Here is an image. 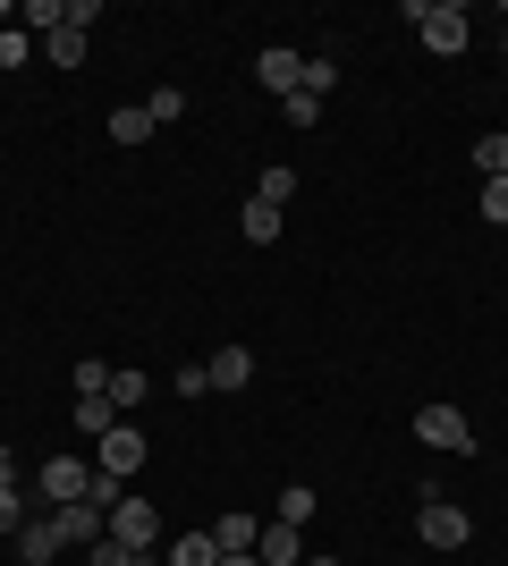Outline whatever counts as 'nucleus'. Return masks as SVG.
<instances>
[{
    "instance_id": "14",
    "label": "nucleus",
    "mask_w": 508,
    "mask_h": 566,
    "mask_svg": "<svg viewBox=\"0 0 508 566\" xmlns=\"http://www.w3.org/2000/svg\"><path fill=\"white\" fill-rule=\"evenodd\" d=\"M314 507H322V499L305 491V482H289V491L271 499V516H280V524H297V533H305V524H314Z\"/></svg>"
},
{
    "instance_id": "20",
    "label": "nucleus",
    "mask_w": 508,
    "mask_h": 566,
    "mask_svg": "<svg viewBox=\"0 0 508 566\" xmlns=\"http://www.w3.org/2000/svg\"><path fill=\"white\" fill-rule=\"evenodd\" d=\"M111 136H120V144H145V136H153V111H145V102H127V111H111Z\"/></svg>"
},
{
    "instance_id": "18",
    "label": "nucleus",
    "mask_w": 508,
    "mask_h": 566,
    "mask_svg": "<svg viewBox=\"0 0 508 566\" xmlns=\"http://www.w3.org/2000/svg\"><path fill=\"white\" fill-rule=\"evenodd\" d=\"M102 398H111V406H120V415H127V406H145V398H153V380H145V373H127V364H120V373H111V389H102Z\"/></svg>"
},
{
    "instance_id": "32",
    "label": "nucleus",
    "mask_w": 508,
    "mask_h": 566,
    "mask_svg": "<svg viewBox=\"0 0 508 566\" xmlns=\"http://www.w3.org/2000/svg\"><path fill=\"white\" fill-rule=\"evenodd\" d=\"M305 566H339V558H305Z\"/></svg>"
},
{
    "instance_id": "22",
    "label": "nucleus",
    "mask_w": 508,
    "mask_h": 566,
    "mask_svg": "<svg viewBox=\"0 0 508 566\" xmlns=\"http://www.w3.org/2000/svg\"><path fill=\"white\" fill-rule=\"evenodd\" d=\"M51 25H69V0H25V34H34V43H43Z\"/></svg>"
},
{
    "instance_id": "17",
    "label": "nucleus",
    "mask_w": 508,
    "mask_h": 566,
    "mask_svg": "<svg viewBox=\"0 0 508 566\" xmlns=\"http://www.w3.org/2000/svg\"><path fill=\"white\" fill-rule=\"evenodd\" d=\"M212 542H220V558H229V549H255V542H263V524H255V516H220Z\"/></svg>"
},
{
    "instance_id": "15",
    "label": "nucleus",
    "mask_w": 508,
    "mask_h": 566,
    "mask_svg": "<svg viewBox=\"0 0 508 566\" xmlns=\"http://www.w3.org/2000/svg\"><path fill=\"white\" fill-rule=\"evenodd\" d=\"M85 566H162V549H127V542H94Z\"/></svg>"
},
{
    "instance_id": "16",
    "label": "nucleus",
    "mask_w": 508,
    "mask_h": 566,
    "mask_svg": "<svg viewBox=\"0 0 508 566\" xmlns=\"http://www.w3.org/2000/svg\"><path fill=\"white\" fill-rule=\"evenodd\" d=\"M76 431H85V440L120 431V406H111V398H76Z\"/></svg>"
},
{
    "instance_id": "31",
    "label": "nucleus",
    "mask_w": 508,
    "mask_h": 566,
    "mask_svg": "<svg viewBox=\"0 0 508 566\" xmlns=\"http://www.w3.org/2000/svg\"><path fill=\"white\" fill-rule=\"evenodd\" d=\"M0 482H18V457H9V449H0Z\"/></svg>"
},
{
    "instance_id": "23",
    "label": "nucleus",
    "mask_w": 508,
    "mask_h": 566,
    "mask_svg": "<svg viewBox=\"0 0 508 566\" xmlns=\"http://www.w3.org/2000/svg\"><path fill=\"white\" fill-rule=\"evenodd\" d=\"M280 229H289V220L271 212V203H255V195H246V237H255V245H271Z\"/></svg>"
},
{
    "instance_id": "26",
    "label": "nucleus",
    "mask_w": 508,
    "mask_h": 566,
    "mask_svg": "<svg viewBox=\"0 0 508 566\" xmlns=\"http://www.w3.org/2000/svg\"><path fill=\"white\" fill-rule=\"evenodd\" d=\"M331 85H339V69H331V60H322V51H314V60H305V76H297V94H331Z\"/></svg>"
},
{
    "instance_id": "11",
    "label": "nucleus",
    "mask_w": 508,
    "mask_h": 566,
    "mask_svg": "<svg viewBox=\"0 0 508 566\" xmlns=\"http://www.w3.org/2000/svg\"><path fill=\"white\" fill-rule=\"evenodd\" d=\"M162 566H220V542L212 533H178V542H162Z\"/></svg>"
},
{
    "instance_id": "27",
    "label": "nucleus",
    "mask_w": 508,
    "mask_h": 566,
    "mask_svg": "<svg viewBox=\"0 0 508 566\" xmlns=\"http://www.w3.org/2000/svg\"><path fill=\"white\" fill-rule=\"evenodd\" d=\"M18 524H25V491H18V482H0V533H18Z\"/></svg>"
},
{
    "instance_id": "33",
    "label": "nucleus",
    "mask_w": 508,
    "mask_h": 566,
    "mask_svg": "<svg viewBox=\"0 0 508 566\" xmlns=\"http://www.w3.org/2000/svg\"><path fill=\"white\" fill-rule=\"evenodd\" d=\"M500 51H508V34H500Z\"/></svg>"
},
{
    "instance_id": "13",
    "label": "nucleus",
    "mask_w": 508,
    "mask_h": 566,
    "mask_svg": "<svg viewBox=\"0 0 508 566\" xmlns=\"http://www.w3.org/2000/svg\"><path fill=\"white\" fill-rule=\"evenodd\" d=\"M289 195H297V169L289 161H271L263 178H255V203H271V212H289Z\"/></svg>"
},
{
    "instance_id": "6",
    "label": "nucleus",
    "mask_w": 508,
    "mask_h": 566,
    "mask_svg": "<svg viewBox=\"0 0 508 566\" xmlns=\"http://www.w3.org/2000/svg\"><path fill=\"white\" fill-rule=\"evenodd\" d=\"M424 51H440V60L466 51V9L458 0H433V9H424Z\"/></svg>"
},
{
    "instance_id": "24",
    "label": "nucleus",
    "mask_w": 508,
    "mask_h": 566,
    "mask_svg": "<svg viewBox=\"0 0 508 566\" xmlns=\"http://www.w3.org/2000/svg\"><path fill=\"white\" fill-rule=\"evenodd\" d=\"M34 60V34L25 25H0V69H25Z\"/></svg>"
},
{
    "instance_id": "28",
    "label": "nucleus",
    "mask_w": 508,
    "mask_h": 566,
    "mask_svg": "<svg viewBox=\"0 0 508 566\" xmlns=\"http://www.w3.org/2000/svg\"><path fill=\"white\" fill-rule=\"evenodd\" d=\"M280 111H289V127H314V118H322V102H314V94H289Z\"/></svg>"
},
{
    "instance_id": "29",
    "label": "nucleus",
    "mask_w": 508,
    "mask_h": 566,
    "mask_svg": "<svg viewBox=\"0 0 508 566\" xmlns=\"http://www.w3.org/2000/svg\"><path fill=\"white\" fill-rule=\"evenodd\" d=\"M484 220H508V178H484Z\"/></svg>"
},
{
    "instance_id": "10",
    "label": "nucleus",
    "mask_w": 508,
    "mask_h": 566,
    "mask_svg": "<svg viewBox=\"0 0 508 566\" xmlns=\"http://www.w3.org/2000/svg\"><path fill=\"white\" fill-rule=\"evenodd\" d=\"M60 549H69V542H60V524H51V516H43V524H18V558H25V566H51Z\"/></svg>"
},
{
    "instance_id": "19",
    "label": "nucleus",
    "mask_w": 508,
    "mask_h": 566,
    "mask_svg": "<svg viewBox=\"0 0 508 566\" xmlns=\"http://www.w3.org/2000/svg\"><path fill=\"white\" fill-rule=\"evenodd\" d=\"M43 43H51V69H85V34L76 25H51Z\"/></svg>"
},
{
    "instance_id": "25",
    "label": "nucleus",
    "mask_w": 508,
    "mask_h": 566,
    "mask_svg": "<svg viewBox=\"0 0 508 566\" xmlns=\"http://www.w3.org/2000/svg\"><path fill=\"white\" fill-rule=\"evenodd\" d=\"M475 169H484V178H508V127H500V136H484V144H475Z\"/></svg>"
},
{
    "instance_id": "21",
    "label": "nucleus",
    "mask_w": 508,
    "mask_h": 566,
    "mask_svg": "<svg viewBox=\"0 0 508 566\" xmlns=\"http://www.w3.org/2000/svg\"><path fill=\"white\" fill-rule=\"evenodd\" d=\"M145 111H153V127H178V118H187V94H178V85H153Z\"/></svg>"
},
{
    "instance_id": "8",
    "label": "nucleus",
    "mask_w": 508,
    "mask_h": 566,
    "mask_svg": "<svg viewBox=\"0 0 508 566\" xmlns=\"http://www.w3.org/2000/svg\"><path fill=\"white\" fill-rule=\"evenodd\" d=\"M255 558H263V566H305V533L271 516V524H263V542H255Z\"/></svg>"
},
{
    "instance_id": "3",
    "label": "nucleus",
    "mask_w": 508,
    "mask_h": 566,
    "mask_svg": "<svg viewBox=\"0 0 508 566\" xmlns=\"http://www.w3.org/2000/svg\"><path fill=\"white\" fill-rule=\"evenodd\" d=\"M111 542L162 549V516H153V499H120V507H111Z\"/></svg>"
},
{
    "instance_id": "5",
    "label": "nucleus",
    "mask_w": 508,
    "mask_h": 566,
    "mask_svg": "<svg viewBox=\"0 0 508 566\" xmlns=\"http://www.w3.org/2000/svg\"><path fill=\"white\" fill-rule=\"evenodd\" d=\"M136 465H145V431H102V440H94V473H120V482H127V473H136Z\"/></svg>"
},
{
    "instance_id": "7",
    "label": "nucleus",
    "mask_w": 508,
    "mask_h": 566,
    "mask_svg": "<svg viewBox=\"0 0 508 566\" xmlns=\"http://www.w3.org/2000/svg\"><path fill=\"white\" fill-rule=\"evenodd\" d=\"M85 491H94V465H76V457H43V499L69 507V499H85Z\"/></svg>"
},
{
    "instance_id": "9",
    "label": "nucleus",
    "mask_w": 508,
    "mask_h": 566,
    "mask_svg": "<svg viewBox=\"0 0 508 566\" xmlns=\"http://www.w3.org/2000/svg\"><path fill=\"white\" fill-rule=\"evenodd\" d=\"M255 76H263L271 94L289 102V94H297V76H305V60H297V51H280V43H271V51H263V60H255Z\"/></svg>"
},
{
    "instance_id": "1",
    "label": "nucleus",
    "mask_w": 508,
    "mask_h": 566,
    "mask_svg": "<svg viewBox=\"0 0 508 566\" xmlns=\"http://www.w3.org/2000/svg\"><path fill=\"white\" fill-rule=\"evenodd\" d=\"M415 533H424V542H433V549H466V542H475V516H466L458 499L424 491V507H415Z\"/></svg>"
},
{
    "instance_id": "2",
    "label": "nucleus",
    "mask_w": 508,
    "mask_h": 566,
    "mask_svg": "<svg viewBox=\"0 0 508 566\" xmlns=\"http://www.w3.org/2000/svg\"><path fill=\"white\" fill-rule=\"evenodd\" d=\"M51 524H60V542H69V549H94V542H111V516H102L94 499H69V507H51Z\"/></svg>"
},
{
    "instance_id": "12",
    "label": "nucleus",
    "mask_w": 508,
    "mask_h": 566,
    "mask_svg": "<svg viewBox=\"0 0 508 566\" xmlns=\"http://www.w3.org/2000/svg\"><path fill=\"white\" fill-rule=\"evenodd\" d=\"M204 373H212V389H246V380H255V355L220 347V355H204Z\"/></svg>"
},
{
    "instance_id": "30",
    "label": "nucleus",
    "mask_w": 508,
    "mask_h": 566,
    "mask_svg": "<svg viewBox=\"0 0 508 566\" xmlns=\"http://www.w3.org/2000/svg\"><path fill=\"white\" fill-rule=\"evenodd\" d=\"M220 566H263V558H255V549H229V558H220Z\"/></svg>"
},
{
    "instance_id": "4",
    "label": "nucleus",
    "mask_w": 508,
    "mask_h": 566,
    "mask_svg": "<svg viewBox=\"0 0 508 566\" xmlns=\"http://www.w3.org/2000/svg\"><path fill=\"white\" fill-rule=\"evenodd\" d=\"M415 440H424V449H475V431H466V415L458 406H424V415H415Z\"/></svg>"
}]
</instances>
